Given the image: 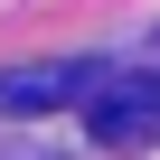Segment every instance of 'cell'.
Listing matches in <instances>:
<instances>
[{
    "instance_id": "obj_1",
    "label": "cell",
    "mask_w": 160,
    "mask_h": 160,
    "mask_svg": "<svg viewBox=\"0 0 160 160\" xmlns=\"http://www.w3.org/2000/svg\"><path fill=\"white\" fill-rule=\"evenodd\" d=\"M85 132H94V151L151 141V132H160V75H104L94 104H85Z\"/></svg>"
},
{
    "instance_id": "obj_2",
    "label": "cell",
    "mask_w": 160,
    "mask_h": 160,
    "mask_svg": "<svg viewBox=\"0 0 160 160\" xmlns=\"http://www.w3.org/2000/svg\"><path fill=\"white\" fill-rule=\"evenodd\" d=\"M94 85V66H19L0 75V113H47V104H75Z\"/></svg>"
}]
</instances>
